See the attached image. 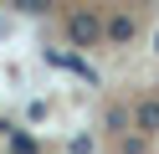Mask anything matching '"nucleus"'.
I'll use <instances>...</instances> for the list:
<instances>
[{"label":"nucleus","instance_id":"1","mask_svg":"<svg viewBox=\"0 0 159 154\" xmlns=\"http://www.w3.org/2000/svg\"><path fill=\"white\" fill-rule=\"evenodd\" d=\"M67 36H72V46H98V41L108 36V26L93 10H77V16H67Z\"/></svg>","mask_w":159,"mask_h":154},{"label":"nucleus","instance_id":"2","mask_svg":"<svg viewBox=\"0 0 159 154\" xmlns=\"http://www.w3.org/2000/svg\"><path fill=\"white\" fill-rule=\"evenodd\" d=\"M134 16H113V21H108V41H113V46H128V41H134Z\"/></svg>","mask_w":159,"mask_h":154},{"label":"nucleus","instance_id":"3","mask_svg":"<svg viewBox=\"0 0 159 154\" xmlns=\"http://www.w3.org/2000/svg\"><path fill=\"white\" fill-rule=\"evenodd\" d=\"M52 62H57V67H67V72H77V77H82V82H87V87H98V72H93V67H87V62H82V57H57V51H52Z\"/></svg>","mask_w":159,"mask_h":154},{"label":"nucleus","instance_id":"4","mask_svg":"<svg viewBox=\"0 0 159 154\" xmlns=\"http://www.w3.org/2000/svg\"><path fill=\"white\" fill-rule=\"evenodd\" d=\"M134 123H139V128H144V133H159V103H154V98H149V103H139V113H134Z\"/></svg>","mask_w":159,"mask_h":154},{"label":"nucleus","instance_id":"5","mask_svg":"<svg viewBox=\"0 0 159 154\" xmlns=\"http://www.w3.org/2000/svg\"><path fill=\"white\" fill-rule=\"evenodd\" d=\"M118 149L123 154H149V133L139 128V133H118Z\"/></svg>","mask_w":159,"mask_h":154},{"label":"nucleus","instance_id":"6","mask_svg":"<svg viewBox=\"0 0 159 154\" xmlns=\"http://www.w3.org/2000/svg\"><path fill=\"white\" fill-rule=\"evenodd\" d=\"M5 139H11V154H36V144L26 139L21 128H5Z\"/></svg>","mask_w":159,"mask_h":154},{"label":"nucleus","instance_id":"7","mask_svg":"<svg viewBox=\"0 0 159 154\" xmlns=\"http://www.w3.org/2000/svg\"><path fill=\"white\" fill-rule=\"evenodd\" d=\"M16 10H21V16H46V10H52V0H11Z\"/></svg>","mask_w":159,"mask_h":154},{"label":"nucleus","instance_id":"8","mask_svg":"<svg viewBox=\"0 0 159 154\" xmlns=\"http://www.w3.org/2000/svg\"><path fill=\"white\" fill-rule=\"evenodd\" d=\"M108 128H113V133H128V113L123 108H108Z\"/></svg>","mask_w":159,"mask_h":154},{"label":"nucleus","instance_id":"9","mask_svg":"<svg viewBox=\"0 0 159 154\" xmlns=\"http://www.w3.org/2000/svg\"><path fill=\"white\" fill-rule=\"evenodd\" d=\"M67 149H72V154H93V139H82V133H77V139L67 144Z\"/></svg>","mask_w":159,"mask_h":154},{"label":"nucleus","instance_id":"10","mask_svg":"<svg viewBox=\"0 0 159 154\" xmlns=\"http://www.w3.org/2000/svg\"><path fill=\"white\" fill-rule=\"evenodd\" d=\"M154 51H159V36H154Z\"/></svg>","mask_w":159,"mask_h":154}]
</instances>
